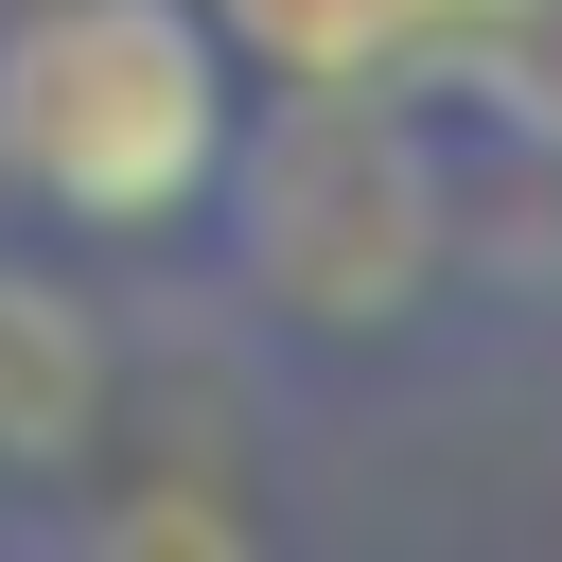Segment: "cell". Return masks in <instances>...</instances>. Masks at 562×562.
I'll use <instances>...</instances> for the list:
<instances>
[{"mask_svg": "<svg viewBox=\"0 0 562 562\" xmlns=\"http://www.w3.org/2000/svg\"><path fill=\"white\" fill-rule=\"evenodd\" d=\"M228 123H246V53L211 0H18L0 18V193L53 211L70 246L211 228Z\"/></svg>", "mask_w": 562, "mask_h": 562, "instance_id": "obj_1", "label": "cell"}, {"mask_svg": "<svg viewBox=\"0 0 562 562\" xmlns=\"http://www.w3.org/2000/svg\"><path fill=\"white\" fill-rule=\"evenodd\" d=\"M211 211L299 334H386L439 281V158L404 140L386 70H281V123H228Z\"/></svg>", "mask_w": 562, "mask_h": 562, "instance_id": "obj_2", "label": "cell"}, {"mask_svg": "<svg viewBox=\"0 0 562 562\" xmlns=\"http://www.w3.org/2000/svg\"><path fill=\"white\" fill-rule=\"evenodd\" d=\"M105 439V334L70 281L0 263V457H88Z\"/></svg>", "mask_w": 562, "mask_h": 562, "instance_id": "obj_3", "label": "cell"}, {"mask_svg": "<svg viewBox=\"0 0 562 562\" xmlns=\"http://www.w3.org/2000/svg\"><path fill=\"white\" fill-rule=\"evenodd\" d=\"M228 18V53H263V70H404L457 0H211Z\"/></svg>", "mask_w": 562, "mask_h": 562, "instance_id": "obj_4", "label": "cell"}]
</instances>
